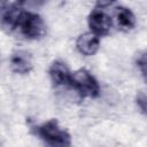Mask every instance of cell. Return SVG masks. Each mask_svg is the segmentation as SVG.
Returning a JSON list of instances; mask_svg holds the SVG:
<instances>
[{
  "label": "cell",
  "mask_w": 147,
  "mask_h": 147,
  "mask_svg": "<svg viewBox=\"0 0 147 147\" xmlns=\"http://www.w3.org/2000/svg\"><path fill=\"white\" fill-rule=\"evenodd\" d=\"M88 25L94 34L105 36L110 31L111 18L102 10V8H95L88 16Z\"/></svg>",
  "instance_id": "277c9868"
},
{
  "label": "cell",
  "mask_w": 147,
  "mask_h": 147,
  "mask_svg": "<svg viewBox=\"0 0 147 147\" xmlns=\"http://www.w3.org/2000/svg\"><path fill=\"white\" fill-rule=\"evenodd\" d=\"M70 85L82 95L94 98L99 94V84L96 79L85 69H79L71 75Z\"/></svg>",
  "instance_id": "7a4b0ae2"
},
{
  "label": "cell",
  "mask_w": 147,
  "mask_h": 147,
  "mask_svg": "<svg viewBox=\"0 0 147 147\" xmlns=\"http://www.w3.org/2000/svg\"><path fill=\"white\" fill-rule=\"evenodd\" d=\"M18 29L26 38H30V39L40 38L46 32V28L42 18L39 15L30 11L23 13L18 24Z\"/></svg>",
  "instance_id": "3957f363"
},
{
  "label": "cell",
  "mask_w": 147,
  "mask_h": 147,
  "mask_svg": "<svg viewBox=\"0 0 147 147\" xmlns=\"http://www.w3.org/2000/svg\"><path fill=\"white\" fill-rule=\"evenodd\" d=\"M136 101H137V105H138L139 109L141 110V113L147 115V91H140L137 94Z\"/></svg>",
  "instance_id": "9c48e42d"
},
{
  "label": "cell",
  "mask_w": 147,
  "mask_h": 147,
  "mask_svg": "<svg viewBox=\"0 0 147 147\" xmlns=\"http://www.w3.org/2000/svg\"><path fill=\"white\" fill-rule=\"evenodd\" d=\"M115 18H116V23L118 25V28L123 31H129L131 29H133L134 24H136V17L133 15V13L126 8V7H116L115 8Z\"/></svg>",
  "instance_id": "ba28073f"
},
{
  "label": "cell",
  "mask_w": 147,
  "mask_h": 147,
  "mask_svg": "<svg viewBox=\"0 0 147 147\" xmlns=\"http://www.w3.org/2000/svg\"><path fill=\"white\" fill-rule=\"evenodd\" d=\"M36 133L45 142V147H70V136L60 127L56 119H49L37 126Z\"/></svg>",
  "instance_id": "6da1fadb"
},
{
  "label": "cell",
  "mask_w": 147,
  "mask_h": 147,
  "mask_svg": "<svg viewBox=\"0 0 147 147\" xmlns=\"http://www.w3.org/2000/svg\"><path fill=\"white\" fill-rule=\"evenodd\" d=\"M99 44H100L99 37L94 34L93 32H86V33L80 34L76 42L77 49L82 54L87 55V56H91L96 53L99 48Z\"/></svg>",
  "instance_id": "52a82bcc"
},
{
  "label": "cell",
  "mask_w": 147,
  "mask_h": 147,
  "mask_svg": "<svg viewBox=\"0 0 147 147\" xmlns=\"http://www.w3.org/2000/svg\"><path fill=\"white\" fill-rule=\"evenodd\" d=\"M10 68L16 74H28L32 69L31 55L25 51H16L10 56Z\"/></svg>",
  "instance_id": "8992f818"
},
{
  "label": "cell",
  "mask_w": 147,
  "mask_h": 147,
  "mask_svg": "<svg viewBox=\"0 0 147 147\" xmlns=\"http://www.w3.org/2000/svg\"><path fill=\"white\" fill-rule=\"evenodd\" d=\"M71 72L69 71L68 67L61 62L55 61L49 68V77L52 79V83L55 86H62L68 85L71 83Z\"/></svg>",
  "instance_id": "5b68a950"
}]
</instances>
